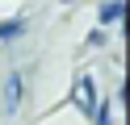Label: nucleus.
Listing matches in <instances>:
<instances>
[{
	"mask_svg": "<svg viewBox=\"0 0 130 125\" xmlns=\"http://www.w3.org/2000/svg\"><path fill=\"white\" fill-rule=\"evenodd\" d=\"M76 104L84 108V113H92V108H96V83L88 79V75H84V79L76 83Z\"/></svg>",
	"mask_w": 130,
	"mask_h": 125,
	"instance_id": "nucleus-1",
	"label": "nucleus"
},
{
	"mask_svg": "<svg viewBox=\"0 0 130 125\" xmlns=\"http://www.w3.org/2000/svg\"><path fill=\"white\" fill-rule=\"evenodd\" d=\"M21 92H25V79L13 71V75H9V83H4V108H9V113L21 104Z\"/></svg>",
	"mask_w": 130,
	"mask_h": 125,
	"instance_id": "nucleus-2",
	"label": "nucleus"
},
{
	"mask_svg": "<svg viewBox=\"0 0 130 125\" xmlns=\"http://www.w3.org/2000/svg\"><path fill=\"white\" fill-rule=\"evenodd\" d=\"M122 13H126V4H122V0H105V4H101V25H113Z\"/></svg>",
	"mask_w": 130,
	"mask_h": 125,
	"instance_id": "nucleus-3",
	"label": "nucleus"
},
{
	"mask_svg": "<svg viewBox=\"0 0 130 125\" xmlns=\"http://www.w3.org/2000/svg\"><path fill=\"white\" fill-rule=\"evenodd\" d=\"M21 29H25V21H21V17H17V21H9V25H0V42H9V38H17Z\"/></svg>",
	"mask_w": 130,
	"mask_h": 125,
	"instance_id": "nucleus-4",
	"label": "nucleus"
},
{
	"mask_svg": "<svg viewBox=\"0 0 130 125\" xmlns=\"http://www.w3.org/2000/svg\"><path fill=\"white\" fill-rule=\"evenodd\" d=\"M92 117H96V125H109V108H105V104H101V108H92Z\"/></svg>",
	"mask_w": 130,
	"mask_h": 125,
	"instance_id": "nucleus-5",
	"label": "nucleus"
}]
</instances>
